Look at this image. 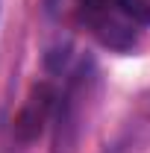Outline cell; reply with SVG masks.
<instances>
[{
    "instance_id": "obj_2",
    "label": "cell",
    "mask_w": 150,
    "mask_h": 153,
    "mask_svg": "<svg viewBox=\"0 0 150 153\" xmlns=\"http://www.w3.org/2000/svg\"><path fill=\"white\" fill-rule=\"evenodd\" d=\"M59 109V94L50 85H36L33 94L27 97V103L21 106L18 118H15V133L18 138L30 141L41 133V127L53 118V112Z\"/></svg>"
},
{
    "instance_id": "obj_1",
    "label": "cell",
    "mask_w": 150,
    "mask_h": 153,
    "mask_svg": "<svg viewBox=\"0 0 150 153\" xmlns=\"http://www.w3.org/2000/svg\"><path fill=\"white\" fill-rule=\"evenodd\" d=\"M79 21L106 50H115V53L138 50V44L144 38L141 24L124 9L121 0H82Z\"/></svg>"
},
{
    "instance_id": "obj_3",
    "label": "cell",
    "mask_w": 150,
    "mask_h": 153,
    "mask_svg": "<svg viewBox=\"0 0 150 153\" xmlns=\"http://www.w3.org/2000/svg\"><path fill=\"white\" fill-rule=\"evenodd\" d=\"M121 3L141 27H150V0H121Z\"/></svg>"
}]
</instances>
